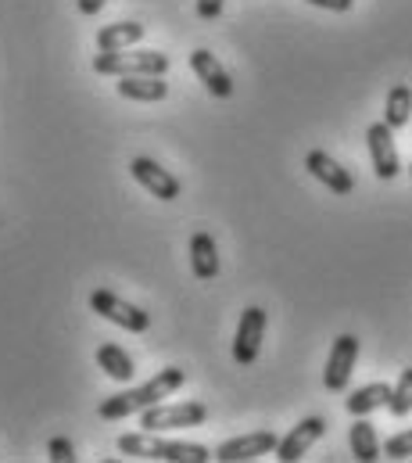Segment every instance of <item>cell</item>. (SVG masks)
Wrapping results in <instances>:
<instances>
[{"label": "cell", "mask_w": 412, "mask_h": 463, "mask_svg": "<svg viewBox=\"0 0 412 463\" xmlns=\"http://www.w3.org/2000/svg\"><path fill=\"white\" fill-rule=\"evenodd\" d=\"M47 453H51V460L58 463H72L76 460V446L65 439V435H58V439H51V446H47Z\"/></svg>", "instance_id": "603a6c76"}, {"label": "cell", "mask_w": 412, "mask_h": 463, "mask_svg": "<svg viewBox=\"0 0 412 463\" xmlns=\"http://www.w3.org/2000/svg\"><path fill=\"white\" fill-rule=\"evenodd\" d=\"M191 269L198 280H215L219 277V248L211 233H194L191 237Z\"/></svg>", "instance_id": "9a60e30c"}, {"label": "cell", "mask_w": 412, "mask_h": 463, "mask_svg": "<svg viewBox=\"0 0 412 463\" xmlns=\"http://www.w3.org/2000/svg\"><path fill=\"white\" fill-rule=\"evenodd\" d=\"M129 173H133V180H136L144 191H151L154 198H162V202H176V198H180V180H176L169 169H162L154 158H133V162H129Z\"/></svg>", "instance_id": "30bf717a"}, {"label": "cell", "mask_w": 412, "mask_h": 463, "mask_svg": "<svg viewBox=\"0 0 412 463\" xmlns=\"http://www.w3.org/2000/svg\"><path fill=\"white\" fill-rule=\"evenodd\" d=\"M136 40H144V25L140 22H115V25H104L98 33V51H126Z\"/></svg>", "instance_id": "ac0fdd59"}, {"label": "cell", "mask_w": 412, "mask_h": 463, "mask_svg": "<svg viewBox=\"0 0 412 463\" xmlns=\"http://www.w3.org/2000/svg\"><path fill=\"white\" fill-rule=\"evenodd\" d=\"M98 76H165L169 54L162 51H101L94 58Z\"/></svg>", "instance_id": "3957f363"}, {"label": "cell", "mask_w": 412, "mask_h": 463, "mask_svg": "<svg viewBox=\"0 0 412 463\" xmlns=\"http://www.w3.org/2000/svg\"><path fill=\"white\" fill-rule=\"evenodd\" d=\"M355 359H359V338L355 335H341L330 348V359H326V373H323L326 392H344L348 388Z\"/></svg>", "instance_id": "ba28073f"}, {"label": "cell", "mask_w": 412, "mask_h": 463, "mask_svg": "<svg viewBox=\"0 0 412 463\" xmlns=\"http://www.w3.org/2000/svg\"><path fill=\"white\" fill-rule=\"evenodd\" d=\"M388 410H391V417H409V413H412V366H406V370H402L398 384L391 388Z\"/></svg>", "instance_id": "44dd1931"}, {"label": "cell", "mask_w": 412, "mask_h": 463, "mask_svg": "<svg viewBox=\"0 0 412 463\" xmlns=\"http://www.w3.org/2000/svg\"><path fill=\"white\" fill-rule=\"evenodd\" d=\"M366 144H370V158H373V173L380 180H395L402 173L398 162V147H395V129L388 122H373L366 129Z\"/></svg>", "instance_id": "8992f818"}, {"label": "cell", "mask_w": 412, "mask_h": 463, "mask_svg": "<svg viewBox=\"0 0 412 463\" xmlns=\"http://www.w3.org/2000/svg\"><path fill=\"white\" fill-rule=\"evenodd\" d=\"M262 335H266V309L258 306H248L240 313V324H237V338H233V359L240 366H251L258 359V348H262Z\"/></svg>", "instance_id": "52a82bcc"}, {"label": "cell", "mask_w": 412, "mask_h": 463, "mask_svg": "<svg viewBox=\"0 0 412 463\" xmlns=\"http://www.w3.org/2000/svg\"><path fill=\"white\" fill-rule=\"evenodd\" d=\"M187 373L180 366H165L158 370L151 381H144L140 388H129V392H118V395H108L101 402V413L104 420H122V417H133V413H144L147 406H158L162 399H169L176 388H183Z\"/></svg>", "instance_id": "6da1fadb"}, {"label": "cell", "mask_w": 412, "mask_h": 463, "mask_svg": "<svg viewBox=\"0 0 412 463\" xmlns=\"http://www.w3.org/2000/svg\"><path fill=\"white\" fill-rule=\"evenodd\" d=\"M98 366H101L108 377H115V381H133V359H129V352L118 345H111V342H104L98 348Z\"/></svg>", "instance_id": "d6986e66"}, {"label": "cell", "mask_w": 412, "mask_h": 463, "mask_svg": "<svg viewBox=\"0 0 412 463\" xmlns=\"http://www.w3.org/2000/svg\"><path fill=\"white\" fill-rule=\"evenodd\" d=\"M222 4H226V0H198V14H201L205 22H211V18L222 14Z\"/></svg>", "instance_id": "cb8c5ba5"}, {"label": "cell", "mask_w": 412, "mask_h": 463, "mask_svg": "<svg viewBox=\"0 0 412 463\" xmlns=\"http://www.w3.org/2000/svg\"><path fill=\"white\" fill-rule=\"evenodd\" d=\"M118 449L126 457H140V460H165V463H208L211 453L198 442H165L158 439V431H140V435H122Z\"/></svg>", "instance_id": "7a4b0ae2"}, {"label": "cell", "mask_w": 412, "mask_h": 463, "mask_svg": "<svg viewBox=\"0 0 412 463\" xmlns=\"http://www.w3.org/2000/svg\"><path fill=\"white\" fill-rule=\"evenodd\" d=\"M388 399H391V384L373 381V384H366V388L351 392L344 406H348V413H351V417H366V413H373V410L388 406Z\"/></svg>", "instance_id": "2e32d148"}, {"label": "cell", "mask_w": 412, "mask_h": 463, "mask_svg": "<svg viewBox=\"0 0 412 463\" xmlns=\"http://www.w3.org/2000/svg\"><path fill=\"white\" fill-rule=\"evenodd\" d=\"M305 169H309L326 191H333V194H351V191H355L351 173H348L341 162H333L326 151H309V155H305Z\"/></svg>", "instance_id": "7c38bea8"}, {"label": "cell", "mask_w": 412, "mask_h": 463, "mask_svg": "<svg viewBox=\"0 0 412 463\" xmlns=\"http://www.w3.org/2000/svg\"><path fill=\"white\" fill-rule=\"evenodd\" d=\"M348 446H351V457H355L359 463L380 460V442H377V431H373V424H370L366 417H359V420L351 424V431H348Z\"/></svg>", "instance_id": "e0dca14e"}, {"label": "cell", "mask_w": 412, "mask_h": 463, "mask_svg": "<svg viewBox=\"0 0 412 463\" xmlns=\"http://www.w3.org/2000/svg\"><path fill=\"white\" fill-rule=\"evenodd\" d=\"M409 118H412V87L398 83V87H391V94H388V105H384V122H388L391 129H402Z\"/></svg>", "instance_id": "ffe728a7"}, {"label": "cell", "mask_w": 412, "mask_h": 463, "mask_svg": "<svg viewBox=\"0 0 412 463\" xmlns=\"http://www.w3.org/2000/svg\"><path fill=\"white\" fill-rule=\"evenodd\" d=\"M409 176H412V165H409Z\"/></svg>", "instance_id": "4316f807"}, {"label": "cell", "mask_w": 412, "mask_h": 463, "mask_svg": "<svg viewBox=\"0 0 412 463\" xmlns=\"http://www.w3.org/2000/svg\"><path fill=\"white\" fill-rule=\"evenodd\" d=\"M90 309H94L98 317H104L108 324H115V327H122V331H133V335H144V331L151 327V317H147L144 309L122 302L115 291H104V288H98V291L90 295Z\"/></svg>", "instance_id": "5b68a950"}, {"label": "cell", "mask_w": 412, "mask_h": 463, "mask_svg": "<svg viewBox=\"0 0 412 463\" xmlns=\"http://www.w3.org/2000/svg\"><path fill=\"white\" fill-rule=\"evenodd\" d=\"M191 69L205 83V90L211 98H229L233 94V80H229V72L219 65V58L211 51H194L191 54Z\"/></svg>", "instance_id": "4fadbf2b"}, {"label": "cell", "mask_w": 412, "mask_h": 463, "mask_svg": "<svg viewBox=\"0 0 412 463\" xmlns=\"http://www.w3.org/2000/svg\"><path fill=\"white\" fill-rule=\"evenodd\" d=\"M118 94L126 101H165L169 98V83L162 76H122L118 80Z\"/></svg>", "instance_id": "5bb4252c"}, {"label": "cell", "mask_w": 412, "mask_h": 463, "mask_svg": "<svg viewBox=\"0 0 412 463\" xmlns=\"http://www.w3.org/2000/svg\"><path fill=\"white\" fill-rule=\"evenodd\" d=\"M76 4H80V11H83V14H98V11H104V4H108V0H76Z\"/></svg>", "instance_id": "484cf974"}, {"label": "cell", "mask_w": 412, "mask_h": 463, "mask_svg": "<svg viewBox=\"0 0 412 463\" xmlns=\"http://www.w3.org/2000/svg\"><path fill=\"white\" fill-rule=\"evenodd\" d=\"M312 7H323V11H351L355 0H309Z\"/></svg>", "instance_id": "d4e9b609"}, {"label": "cell", "mask_w": 412, "mask_h": 463, "mask_svg": "<svg viewBox=\"0 0 412 463\" xmlns=\"http://www.w3.org/2000/svg\"><path fill=\"white\" fill-rule=\"evenodd\" d=\"M276 435L273 431H251V435H240V439H229L215 449L211 460L219 463H244V460H258L266 453H276Z\"/></svg>", "instance_id": "9c48e42d"}, {"label": "cell", "mask_w": 412, "mask_h": 463, "mask_svg": "<svg viewBox=\"0 0 412 463\" xmlns=\"http://www.w3.org/2000/svg\"><path fill=\"white\" fill-rule=\"evenodd\" d=\"M208 420V410L201 402H173V406H147L140 413L144 431H165V428H198Z\"/></svg>", "instance_id": "277c9868"}, {"label": "cell", "mask_w": 412, "mask_h": 463, "mask_svg": "<svg viewBox=\"0 0 412 463\" xmlns=\"http://www.w3.org/2000/svg\"><path fill=\"white\" fill-rule=\"evenodd\" d=\"M384 453H388L391 460H409L412 457V428L409 431H402V435H395V439H388V442H384Z\"/></svg>", "instance_id": "7402d4cb"}, {"label": "cell", "mask_w": 412, "mask_h": 463, "mask_svg": "<svg viewBox=\"0 0 412 463\" xmlns=\"http://www.w3.org/2000/svg\"><path fill=\"white\" fill-rule=\"evenodd\" d=\"M323 431H326V420H323V417H305V420H298V428H291V435L276 442V460H284V463L302 460L312 446L323 439Z\"/></svg>", "instance_id": "8fae6325"}]
</instances>
